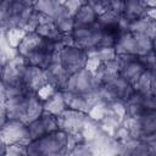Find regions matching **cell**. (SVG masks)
Returning a JSON list of instances; mask_svg holds the SVG:
<instances>
[{
	"label": "cell",
	"instance_id": "obj_1",
	"mask_svg": "<svg viewBox=\"0 0 156 156\" xmlns=\"http://www.w3.org/2000/svg\"><path fill=\"white\" fill-rule=\"evenodd\" d=\"M60 44L46 39L34 30L27 32L16 48L17 54L30 66L46 69L55 60Z\"/></svg>",
	"mask_w": 156,
	"mask_h": 156
},
{
	"label": "cell",
	"instance_id": "obj_2",
	"mask_svg": "<svg viewBox=\"0 0 156 156\" xmlns=\"http://www.w3.org/2000/svg\"><path fill=\"white\" fill-rule=\"evenodd\" d=\"M79 135L68 134L62 129H56L35 140L27 143V155L30 156H56L68 154L73 145L82 140Z\"/></svg>",
	"mask_w": 156,
	"mask_h": 156
},
{
	"label": "cell",
	"instance_id": "obj_3",
	"mask_svg": "<svg viewBox=\"0 0 156 156\" xmlns=\"http://www.w3.org/2000/svg\"><path fill=\"white\" fill-rule=\"evenodd\" d=\"M115 50L117 55L143 56L155 50V39L146 34L132 33L126 29L118 37Z\"/></svg>",
	"mask_w": 156,
	"mask_h": 156
},
{
	"label": "cell",
	"instance_id": "obj_4",
	"mask_svg": "<svg viewBox=\"0 0 156 156\" xmlns=\"http://www.w3.org/2000/svg\"><path fill=\"white\" fill-rule=\"evenodd\" d=\"M100 85L101 83L98 79L96 74L89 68L84 67L69 74L68 80L62 90H67L69 93L78 95L96 96V91L100 88Z\"/></svg>",
	"mask_w": 156,
	"mask_h": 156
},
{
	"label": "cell",
	"instance_id": "obj_5",
	"mask_svg": "<svg viewBox=\"0 0 156 156\" xmlns=\"http://www.w3.org/2000/svg\"><path fill=\"white\" fill-rule=\"evenodd\" d=\"M55 57L69 73L84 68L88 62V52L80 46L73 44L71 39L57 48Z\"/></svg>",
	"mask_w": 156,
	"mask_h": 156
},
{
	"label": "cell",
	"instance_id": "obj_6",
	"mask_svg": "<svg viewBox=\"0 0 156 156\" xmlns=\"http://www.w3.org/2000/svg\"><path fill=\"white\" fill-rule=\"evenodd\" d=\"M123 127L128 135L135 139H144L156 134V111L141 113L136 117H124Z\"/></svg>",
	"mask_w": 156,
	"mask_h": 156
},
{
	"label": "cell",
	"instance_id": "obj_7",
	"mask_svg": "<svg viewBox=\"0 0 156 156\" xmlns=\"http://www.w3.org/2000/svg\"><path fill=\"white\" fill-rule=\"evenodd\" d=\"M27 66L28 63H26V61L18 54L10 58L0 69V80L2 88L7 90L18 87H24L23 80Z\"/></svg>",
	"mask_w": 156,
	"mask_h": 156
},
{
	"label": "cell",
	"instance_id": "obj_8",
	"mask_svg": "<svg viewBox=\"0 0 156 156\" xmlns=\"http://www.w3.org/2000/svg\"><path fill=\"white\" fill-rule=\"evenodd\" d=\"M102 29L96 22L89 27H74L69 34V39L73 44L80 46L87 52L100 46Z\"/></svg>",
	"mask_w": 156,
	"mask_h": 156
},
{
	"label": "cell",
	"instance_id": "obj_9",
	"mask_svg": "<svg viewBox=\"0 0 156 156\" xmlns=\"http://www.w3.org/2000/svg\"><path fill=\"white\" fill-rule=\"evenodd\" d=\"M57 119H58L60 129L65 130L68 134L82 135V133L89 126L90 116L88 113H84L77 110L66 108L57 117Z\"/></svg>",
	"mask_w": 156,
	"mask_h": 156
},
{
	"label": "cell",
	"instance_id": "obj_10",
	"mask_svg": "<svg viewBox=\"0 0 156 156\" xmlns=\"http://www.w3.org/2000/svg\"><path fill=\"white\" fill-rule=\"evenodd\" d=\"M124 117H136L145 112L156 111L155 94H141L134 90L124 101Z\"/></svg>",
	"mask_w": 156,
	"mask_h": 156
},
{
	"label": "cell",
	"instance_id": "obj_11",
	"mask_svg": "<svg viewBox=\"0 0 156 156\" xmlns=\"http://www.w3.org/2000/svg\"><path fill=\"white\" fill-rule=\"evenodd\" d=\"M58 119L56 116L43 112L39 117L33 119L27 124V130H28V139L29 140H35L38 138L44 136L48 133H51L56 129H58Z\"/></svg>",
	"mask_w": 156,
	"mask_h": 156
},
{
	"label": "cell",
	"instance_id": "obj_12",
	"mask_svg": "<svg viewBox=\"0 0 156 156\" xmlns=\"http://www.w3.org/2000/svg\"><path fill=\"white\" fill-rule=\"evenodd\" d=\"M117 60L119 63L118 74L132 84H134L140 74L146 69L138 56L117 55Z\"/></svg>",
	"mask_w": 156,
	"mask_h": 156
},
{
	"label": "cell",
	"instance_id": "obj_13",
	"mask_svg": "<svg viewBox=\"0 0 156 156\" xmlns=\"http://www.w3.org/2000/svg\"><path fill=\"white\" fill-rule=\"evenodd\" d=\"M1 136L6 145L15 143H28V130L27 123L21 119H10L7 118L5 126L1 129Z\"/></svg>",
	"mask_w": 156,
	"mask_h": 156
},
{
	"label": "cell",
	"instance_id": "obj_14",
	"mask_svg": "<svg viewBox=\"0 0 156 156\" xmlns=\"http://www.w3.org/2000/svg\"><path fill=\"white\" fill-rule=\"evenodd\" d=\"M69 72L56 60L51 62V65L45 69V76H46V82L49 85H51L56 90H62L68 80Z\"/></svg>",
	"mask_w": 156,
	"mask_h": 156
},
{
	"label": "cell",
	"instance_id": "obj_15",
	"mask_svg": "<svg viewBox=\"0 0 156 156\" xmlns=\"http://www.w3.org/2000/svg\"><path fill=\"white\" fill-rule=\"evenodd\" d=\"M33 7L41 17L49 18L51 21L66 11L63 2L60 0H35Z\"/></svg>",
	"mask_w": 156,
	"mask_h": 156
},
{
	"label": "cell",
	"instance_id": "obj_16",
	"mask_svg": "<svg viewBox=\"0 0 156 156\" xmlns=\"http://www.w3.org/2000/svg\"><path fill=\"white\" fill-rule=\"evenodd\" d=\"M147 10L149 9L145 7V5L143 4V0H123L121 16L128 23L146 15Z\"/></svg>",
	"mask_w": 156,
	"mask_h": 156
},
{
	"label": "cell",
	"instance_id": "obj_17",
	"mask_svg": "<svg viewBox=\"0 0 156 156\" xmlns=\"http://www.w3.org/2000/svg\"><path fill=\"white\" fill-rule=\"evenodd\" d=\"M99 12L91 7L90 5L83 4L79 10L74 13L73 21H74V27H89L93 26L98 22Z\"/></svg>",
	"mask_w": 156,
	"mask_h": 156
},
{
	"label": "cell",
	"instance_id": "obj_18",
	"mask_svg": "<svg viewBox=\"0 0 156 156\" xmlns=\"http://www.w3.org/2000/svg\"><path fill=\"white\" fill-rule=\"evenodd\" d=\"M43 104H44V111L48 113H51L56 117H58L67 108L61 90L54 91L49 98H46L43 101Z\"/></svg>",
	"mask_w": 156,
	"mask_h": 156
},
{
	"label": "cell",
	"instance_id": "obj_19",
	"mask_svg": "<svg viewBox=\"0 0 156 156\" xmlns=\"http://www.w3.org/2000/svg\"><path fill=\"white\" fill-rule=\"evenodd\" d=\"M155 71L145 69L133 84V88L141 94H155Z\"/></svg>",
	"mask_w": 156,
	"mask_h": 156
},
{
	"label": "cell",
	"instance_id": "obj_20",
	"mask_svg": "<svg viewBox=\"0 0 156 156\" xmlns=\"http://www.w3.org/2000/svg\"><path fill=\"white\" fill-rule=\"evenodd\" d=\"M52 23L55 24V27L57 28V30L65 35V37H69L71 32L74 28V21H73V16L67 11H63L61 15H58L56 18L52 20Z\"/></svg>",
	"mask_w": 156,
	"mask_h": 156
},
{
	"label": "cell",
	"instance_id": "obj_21",
	"mask_svg": "<svg viewBox=\"0 0 156 156\" xmlns=\"http://www.w3.org/2000/svg\"><path fill=\"white\" fill-rule=\"evenodd\" d=\"M16 55H17L16 49L10 45V43L6 39V35L0 33V69L10 58H12Z\"/></svg>",
	"mask_w": 156,
	"mask_h": 156
},
{
	"label": "cell",
	"instance_id": "obj_22",
	"mask_svg": "<svg viewBox=\"0 0 156 156\" xmlns=\"http://www.w3.org/2000/svg\"><path fill=\"white\" fill-rule=\"evenodd\" d=\"M5 155H27V143H15L6 145Z\"/></svg>",
	"mask_w": 156,
	"mask_h": 156
},
{
	"label": "cell",
	"instance_id": "obj_23",
	"mask_svg": "<svg viewBox=\"0 0 156 156\" xmlns=\"http://www.w3.org/2000/svg\"><path fill=\"white\" fill-rule=\"evenodd\" d=\"M138 57L146 69L155 71V50H152V51H150L143 56H138Z\"/></svg>",
	"mask_w": 156,
	"mask_h": 156
},
{
	"label": "cell",
	"instance_id": "obj_24",
	"mask_svg": "<svg viewBox=\"0 0 156 156\" xmlns=\"http://www.w3.org/2000/svg\"><path fill=\"white\" fill-rule=\"evenodd\" d=\"M63 5H65V7L67 9V11H68L72 16H74V13L79 10V7H80L83 4H82L80 0H66V1L63 2Z\"/></svg>",
	"mask_w": 156,
	"mask_h": 156
},
{
	"label": "cell",
	"instance_id": "obj_25",
	"mask_svg": "<svg viewBox=\"0 0 156 156\" xmlns=\"http://www.w3.org/2000/svg\"><path fill=\"white\" fill-rule=\"evenodd\" d=\"M80 1H82V4L90 5V6L94 7L99 13L105 10V0H80Z\"/></svg>",
	"mask_w": 156,
	"mask_h": 156
},
{
	"label": "cell",
	"instance_id": "obj_26",
	"mask_svg": "<svg viewBox=\"0 0 156 156\" xmlns=\"http://www.w3.org/2000/svg\"><path fill=\"white\" fill-rule=\"evenodd\" d=\"M6 93L4 90V88H0V111H5V105H6Z\"/></svg>",
	"mask_w": 156,
	"mask_h": 156
},
{
	"label": "cell",
	"instance_id": "obj_27",
	"mask_svg": "<svg viewBox=\"0 0 156 156\" xmlns=\"http://www.w3.org/2000/svg\"><path fill=\"white\" fill-rule=\"evenodd\" d=\"M6 121H7V116H6L5 111H0V132H1L2 127L5 126Z\"/></svg>",
	"mask_w": 156,
	"mask_h": 156
},
{
	"label": "cell",
	"instance_id": "obj_28",
	"mask_svg": "<svg viewBox=\"0 0 156 156\" xmlns=\"http://www.w3.org/2000/svg\"><path fill=\"white\" fill-rule=\"evenodd\" d=\"M5 151H6V143L4 141L1 133H0V155H5Z\"/></svg>",
	"mask_w": 156,
	"mask_h": 156
},
{
	"label": "cell",
	"instance_id": "obj_29",
	"mask_svg": "<svg viewBox=\"0 0 156 156\" xmlns=\"http://www.w3.org/2000/svg\"><path fill=\"white\" fill-rule=\"evenodd\" d=\"M155 2L156 0H143V4L146 9H155Z\"/></svg>",
	"mask_w": 156,
	"mask_h": 156
},
{
	"label": "cell",
	"instance_id": "obj_30",
	"mask_svg": "<svg viewBox=\"0 0 156 156\" xmlns=\"http://www.w3.org/2000/svg\"><path fill=\"white\" fill-rule=\"evenodd\" d=\"M16 1H18L23 5H27V6H33L34 2H35V0H16Z\"/></svg>",
	"mask_w": 156,
	"mask_h": 156
},
{
	"label": "cell",
	"instance_id": "obj_31",
	"mask_svg": "<svg viewBox=\"0 0 156 156\" xmlns=\"http://www.w3.org/2000/svg\"><path fill=\"white\" fill-rule=\"evenodd\" d=\"M0 88H2V85H1V80H0Z\"/></svg>",
	"mask_w": 156,
	"mask_h": 156
}]
</instances>
